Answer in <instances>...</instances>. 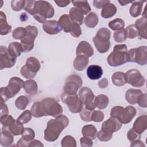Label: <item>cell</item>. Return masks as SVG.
Returning <instances> with one entry per match:
<instances>
[{"label": "cell", "instance_id": "cell-1", "mask_svg": "<svg viewBox=\"0 0 147 147\" xmlns=\"http://www.w3.org/2000/svg\"><path fill=\"white\" fill-rule=\"evenodd\" d=\"M25 10L40 23H45L47 18H52L55 13L53 6L45 1H26Z\"/></svg>", "mask_w": 147, "mask_h": 147}, {"label": "cell", "instance_id": "cell-2", "mask_svg": "<svg viewBox=\"0 0 147 147\" xmlns=\"http://www.w3.org/2000/svg\"><path fill=\"white\" fill-rule=\"evenodd\" d=\"M69 124L68 118L64 115H60L55 119L49 120L47 123V128L44 131V139L49 142L56 140L61 132Z\"/></svg>", "mask_w": 147, "mask_h": 147}, {"label": "cell", "instance_id": "cell-3", "mask_svg": "<svg viewBox=\"0 0 147 147\" xmlns=\"http://www.w3.org/2000/svg\"><path fill=\"white\" fill-rule=\"evenodd\" d=\"M128 61H129V57L126 44L115 45L113 51L107 57V63L112 67H118Z\"/></svg>", "mask_w": 147, "mask_h": 147}, {"label": "cell", "instance_id": "cell-4", "mask_svg": "<svg viewBox=\"0 0 147 147\" xmlns=\"http://www.w3.org/2000/svg\"><path fill=\"white\" fill-rule=\"evenodd\" d=\"M25 82L17 77L11 78L7 86L1 88V101L6 102L8 99L14 96L19 92L21 88L24 87Z\"/></svg>", "mask_w": 147, "mask_h": 147}, {"label": "cell", "instance_id": "cell-5", "mask_svg": "<svg viewBox=\"0 0 147 147\" xmlns=\"http://www.w3.org/2000/svg\"><path fill=\"white\" fill-rule=\"evenodd\" d=\"M110 37L111 32L107 28H102L98 30L93 38L94 45L98 52L103 53L108 51L110 47Z\"/></svg>", "mask_w": 147, "mask_h": 147}, {"label": "cell", "instance_id": "cell-6", "mask_svg": "<svg viewBox=\"0 0 147 147\" xmlns=\"http://www.w3.org/2000/svg\"><path fill=\"white\" fill-rule=\"evenodd\" d=\"M136 114V109L131 106L123 108L117 106L114 107L110 113L111 117L117 118L121 123L127 124L129 123Z\"/></svg>", "mask_w": 147, "mask_h": 147}, {"label": "cell", "instance_id": "cell-7", "mask_svg": "<svg viewBox=\"0 0 147 147\" xmlns=\"http://www.w3.org/2000/svg\"><path fill=\"white\" fill-rule=\"evenodd\" d=\"M40 105L43 116L51 115L57 117L61 115L63 108L61 105L54 99L47 98L40 102Z\"/></svg>", "mask_w": 147, "mask_h": 147}, {"label": "cell", "instance_id": "cell-8", "mask_svg": "<svg viewBox=\"0 0 147 147\" xmlns=\"http://www.w3.org/2000/svg\"><path fill=\"white\" fill-rule=\"evenodd\" d=\"M26 33L25 36L21 40V45L22 52L30 51L34 47V41L38 34V29L34 26L28 25L25 27Z\"/></svg>", "mask_w": 147, "mask_h": 147}, {"label": "cell", "instance_id": "cell-9", "mask_svg": "<svg viewBox=\"0 0 147 147\" xmlns=\"http://www.w3.org/2000/svg\"><path fill=\"white\" fill-rule=\"evenodd\" d=\"M40 68L39 61L34 57H29L25 65L22 67L20 72L21 75L26 79L33 78Z\"/></svg>", "mask_w": 147, "mask_h": 147}, {"label": "cell", "instance_id": "cell-10", "mask_svg": "<svg viewBox=\"0 0 147 147\" xmlns=\"http://www.w3.org/2000/svg\"><path fill=\"white\" fill-rule=\"evenodd\" d=\"M61 99L67 105L69 110L73 113H80L83 110V103L76 94L70 95L64 92L61 95Z\"/></svg>", "mask_w": 147, "mask_h": 147}, {"label": "cell", "instance_id": "cell-11", "mask_svg": "<svg viewBox=\"0 0 147 147\" xmlns=\"http://www.w3.org/2000/svg\"><path fill=\"white\" fill-rule=\"evenodd\" d=\"M129 61L137 63L140 65H145L147 63V47L141 46L128 51Z\"/></svg>", "mask_w": 147, "mask_h": 147}, {"label": "cell", "instance_id": "cell-12", "mask_svg": "<svg viewBox=\"0 0 147 147\" xmlns=\"http://www.w3.org/2000/svg\"><path fill=\"white\" fill-rule=\"evenodd\" d=\"M82 85V80L79 76L76 75H70L66 79L64 87V92L70 95L75 94Z\"/></svg>", "mask_w": 147, "mask_h": 147}, {"label": "cell", "instance_id": "cell-13", "mask_svg": "<svg viewBox=\"0 0 147 147\" xmlns=\"http://www.w3.org/2000/svg\"><path fill=\"white\" fill-rule=\"evenodd\" d=\"M79 96L86 109L94 110L96 107L95 105V96L90 88L87 87H82L79 92Z\"/></svg>", "mask_w": 147, "mask_h": 147}, {"label": "cell", "instance_id": "cell-14", "mask_svg": "<svg viewBox=\"0 0 147 147\" xmlns=\"http://www.w3.org/2000/svg\"><path fill=\"white\" fill-rule=\"evenodd\" d=\"M126 82L135 87H141L145 84V80L140 72L136 69H132L125 73Z\"/></svg>", "mask_w": 147, "mask_h": 147}, {"label": "cell", "instance_id": "cell-15", "mask_svg": "<svg viewBox=\"0 0 147 147\" xmlns=\"http://www.w3.org/2000/svg\"><path fill=\"white\" fill-rule=\"evenodd\" d=\"M16 62V57L11 55L8 49L2 45L0 48L1 69L12 67Z\"/></svg>", "mask_w": 147, "mask_h": 147}, {"label": "cell", "instance_id": "cell-16", "mask_svg": "<svg viewBox=\"0 0 147 147\" xmlns=\"http://www.w3.org/2000/svg\"><path fill=\"white\" fill-rule=\"evenodd\" d=\"M121 127L122 123L117 118L111 117L102 123L101 130L109 133H113L119 130Z\"/></svg>", "mask_w": 147, "mask_h": 147}, {"label": "cell", "instance_id": "cell-17", "mask_svg": "<svg viewBox=\"0 0 147 147\" xmlns=\"http://www.w3.org/2000/svg\"><path fill=\"white\" fill-rule=\"evenodd\" d=\"M76 56L83 55L90 57L94 54V49L91 45L86 41H81L76 50Z\"/></svg>", "mask_w": 147, "mask_h": 147}, {"label": "cell", "instance_id": "cell-18", "mask_svg": "<svg viewBox=\"0 0 147 147\" xmlns=\"http://www.w3.org/2000/svg\"><path fill=\"white\" fill-rule=\"evenodd\" d=\"M42 28L44 30L49 34H57L62 30L59 22L55 20L47 21L43 24Z\"/></svg>", "mask_w": 147, "mask_h": 147}, {"label": "cell", "instance_id": "cell-19", "mask_svg": "<svg viewBox=\"0 0 147 147\" xmlns=\"http://www.w3.org/2000/svg\"><path fill=\"white\" fill-rule=\"evenodd\" d=\"M103 70L100 66L97 65H91L87 69V75L91 80H97L101 78Z\"/></svg>", "mask_w": 147, "mask_h": 147}, {"label": "cell", "instance_id": "cell-20", "mask_svg": "<svg viewBox=\"0 0 147 147\" xmlns=\"http://www.w3.org/2000/svg\"><path fill=\"white\" fill-rule=\"evenodd\" d=\"M133 129L138 134L142 133L147 129V116L143 115L137 118L133 124Z\"/></svg>", "mask_w": 147, "mask_h": 147}, {"label": "cell", "instance_id": "cell-21", "mask_svg": "<svg viewBox=\"0 0 147 147\" xmlns=\"http://www.w3.org/2000/svg\"><path fill=\"white\" fill-rule=\"evenodd\" d=\"M135 26L138 30V36L145 39L147 38V19L146 18H140L136 20Z\"/></svg>", "mask_w": 147, "mask_h": 147}, {"label": "cell", "instance_id": "cell-22", "mask_svg": "<svg viewBox=\"0 0 147 147\" xmlns=\"http://www.w3.org/2000/svg\"><path fill=\"white\" fill-rule=\"evenodd\" d=\"M142 94V92L140 90L130 88L127 90L125 94V98L129 103L134 105L137 103L138 96Z\"/></svg>", "mask_w": 147, "mask_h": 147}, {"label": "cell", "instance_id": "cell-23", "mask_svg": "<svg viewBox=\"0 0 147 147\" xmlns=\"http://www.w3.org/2000/svg\"><path fill=\"white\" fill-rule=\"evenodd\" d=\"M13 135L7 130L2 129L1 134V145L3 146H10L13 142Z\"/></svg>", "mask_w": 147, "mask_h": 147}, {"label": "cell", "instance_id": "cell-24", "mask_svg": "<svg viewBox=\"0 0 147 147\" xmlns=\"http://www.w3.org/2000/svg\"><path fill=\"white\" fill-rule=\"evenodd\" d=\"M71 20L75 23L81 25L83 22V14L76 7H72L69 10V15Z\"/></svg>", "mask_w": 147, "mask_h": 147}, {"label": "cell", "instance_id": "cell-25", "mask_svg": "<svg viewBox=\"0 0 147 147\" xmlns=\"http://www.w3.org/2000/svg\"><path fill=\"white\" fill-rule=\"evenodd\" d=\"M88 63V57L83 55L76 56L74 61V67L78 71H82L85 69Z\"/></svg>", "mask_w": 147, "mask_h": 147}, {"label": "cell", "instance_id": "cell-26", "mask_svg": "<svg viewBox=\"0 0 147 147\" xmlns=\"http://www.w3.org/2000/svg\"><path fill=\"white\" fill-rule=\"evenodd\" d=\"M11 30V26L8 24L6 21V17L5 13L0 11V34L6 35Z\"/></svg>", "mask_w": 147, "mask_h": 147}, {"label": "cell", "instance_id": "cell-27", "mask_svg": "<svg viewBox=\"0 0 147 147\" xmlns=\"http://www.w3.org/2000/svg\"><path fill=\"white\" fill-rule=\"evenodd\" d=\"M59 23L60 24L62 29L65 33H69L71 28V26L73 24V21L71 20L69 16L67 14H63L62 15L59 20Z\"/></svg>", "mask_w": 147, "mask_h": 147}, {"label": "cell", "instance_id": "cell-28", "mask_svg": "<svg viewBox=\"0 0 147 147\" xmlns=\"http://www.w3.org/2000/svg\"><path fill=\"white\" fill-rule=\"evenodd\" d=\"M116 12L117 7L114 4L110 2L102 8L101 11V16L103 18H109L115 14Z\"/></svg>", "mask_w": 147, "mask_h": 147}, {"label": "cell", "instance_id": "cell-29", "mask_svg": "<svg viewBox=\"0 0 147 147\" xmlns=\"http://www.w3.org/2000/svg\"><path fill=\"white\" fill-rule=\"evenodd\" d=\"M145 1H136L132 2V5L130 8L129 13L133 17H137L140 15L142 11L143 3Z\"/></svg>", "mask_w": 147, "mask_h": 147}, {"label": "cell", "instance_id": "cell-30", "mask_svg": "<svg viewBox=\"0 0 147 147\" xmlns=\"http://www.w3.org/2000/svg\"><path fill=\"white\" fill-rule=\"evenodd\" d=\"M82 134L84 137H87L91 140H94L97 136V130L92 125H87L83 127L82 130Z\"/></svg>", "mask_w": 147, "mask_h": 147}, {"label": "cell", "instance_id": "cell-31", "mask_svg": "<svg viewBox=\"0 0 147 147\" xmlns=\"http://www.w3.org/2000/svg\"><path fill=\"white\" fill-rule=\"evenodd\" d=\"M113 83L117 86H122L126 82V77L125 74L122 72H116L112 75Z\"/></svg>", "mask_w": 147, "mask_h": 147}, {"label": "cell", "instance_id": "cell-32", "mask_svg": "<svg viewBox=\"0 0 147 147\" xmlns=\"http://www.w3.org/2000/svg\"><path fill=\"white\" fill-rule=\"evenodd\" d=\"M72 3L83 14H87L91 11V7L87 1H73Z\"/></svg>", "mask_w": 147, "mask_h": 147}, {"label": "cell", "instance_id": "cell-33", "mask_svg": "<svg viewBox=\"0 0 147 147\" xmlns=\"http://www.w3.org/2000/svg\"><path fill=\"white\" fill-rule=\"evenodd\" d=\"M24 129L25 128L24 127L23 125L20 123L16 120L14 121L7 129L5 130H7L10 131L13 136H18L23 133Z\"/></svg>", "mask_w": 147, "mask_h": 147}, {"label": "cell", "instance_id": "cell-34", "mask_svg": "<svg viewBox=\"0 0 147 147\" xmlns=\"http://www.w3.org/2000/svg\"><path fill=\"white\" fill-rule=\"evenodd\" d=\"M24 90L29 95H34L37 92V84L34 80H28L25 82Z\"/></svg>", "mask_w": 147, "mask_h": 147}, {"label": "cell", "instance_id": "cell-35", "mask_svg": "<svg viewBox=\"0 0 147 147\" xmlns=\"http://www.w3.org/2000/svg\"><path fill=\"white\" fill-rule=\"evenodd\" d=\"M8 51L9 53L13 56L17 58V57L20 56L22 52V47L20 43L17 42H13L10 43L8 47Z\"/></svg>", "mask_w": 147, "mask_h": 147}, {"label": "cell", "instance_id": "cell-36", "mask_svg": "<svg viewBox=\"0 0 147 147\" xmlns=\"http://www.w3.org/2000/svg\"><path fill=\"white\" fill-rule=\"evenodd\" d=\"M109 98L103 94L99 95L95 98V105L99 109L106 108L109 103Z\"/></svg>", "mask_w": 147, "mask_h": 147}, {"label": "cell", "instance_id": "cell-37", "mask_svg": "<svg viewBox=\"0 0 147 147\" xmlns=\"http://www.w3.org/2000/svg\"><path fill=\"white\" fill-rule=\"evenodd\" d=\"M84 22L86 25L87 27L90 28H93L98 23V16L94 12H91L85 18Z\"/></svg>", "mask_w": 147, "mask_h": 147}, {"label": "cell", "instance_id": "cell-38", "mask_svg": "<svg viewBox=\"0 0 147 147\" xmlns=\"http://www.w3.org/2000/svg\"><path fill=\"white\" fill-rule=\"evenodd\" d=\"M114 40L117 42H122L126 40L127 38L126 31L125 29H121L116 30L113 35Z\"/></svg>", "mask_w": 147, "mask_h": 147}, {"label": "cell", "instance_id": "cell-39", "mask_svg": "<svg viewBox=\"0 0 147 147\" xmlns=\"http://www.w3.org/2000/svg\"><path fill=\"white\" fill-rule=\"evenodd\" d=\"M125 22L121 18L114 19L109 23V26L113 30H118L124 27Z\"/></svg>", "mask_w": 147, "mask_h": 147}, {"label": "cell", "instance_id": "cell-40", "mask_svg": "<svg viewBox=\"0 0 147 147\" xmlns=\"http://www.w3.org/2000/svg\"><path fill=\"white\" fill-rule=\"evenodd\" d=\"M35 137V133L33 129L26 127L24 129V132L22 134V138L25 141L30 143Z\"/></svg>", "mask_w": 147, "mask_h": 147}, {"label": "cell", "instance_id": "cell-41", "mask_svg": "<svg viewBox=\"0 0 147 147\" xmlns=\"http://www.w3.org/2000/svg\"><path fill=\"white\" fill-rule=\"evenodd\" d=\"M29 103V99L25 96H19L15 102L16 107L20 110H24Z\"/></svg>", "mask_w": 147, "mask_h": 147}, {"label": "cell", "instance_id": "cell-42", "mask_svg": "<svg viewBox=\"0 0 147 147\" xmlns=\"http://www.w3.org/2000/svg\"><path fill=\"white\" fill-rule=\"evenodd\" d=\"M61 146L63 147H75L76 146V141L71 136H66L61 140Z\"/></svg>", "mask_w": 147, "mask_h": 147}, {"label": "cell", "instance_id": "cell-43", "mask_svg": "<svg viewBox=\"0 0 147 147\" xmlns=\"http://www.w3.org/2000/svg\"><path fill=\"white\" fill-rule=\"evenodd\" d=\"M32 115L31 111L29 110H25L22 113H21V115L18 117L17 121L22 125L25 124L30 121L32 118Z\"/></svg>", "mask_w": 147, "mask_h": 147}, {"label": "cell", "instance_id": "cell-44", "mask_svg": "<svg viewBox=\"0 0 147 147\" xmlns=\"http://www.w3.org/2000/svg\"><path fill=\"white\" fill-rule=\"evenodd\" d=\"M26 30L25 28L18 27L16 28L12 33L13 37L16 40H22L26 35Z\"/></svg>", "mask_w": 147, "mask_h": 147}, {"label": "cell", "instance_id": "cell-45", "mask_svg": "<svg viewBox=\"0 0 147 147\" xmlns=\"http://www.w3.org/2000/svg\"><path fill=\"white\" fill-rule=\"evenodd\" d=\"M126 31L127 37L129 38H134L138 36V30L135 26V25H130L127 26L125 29Z\"/></svg>", "mask_w": 147, "mask_h": 147}, {"label": "cell", "instance_id": "cell-46", "mask_svg": "<svg viewBox=\"0 0 147 147\" xmlns=\"http://www.w3.org/2000/svg\"><path fill=\"white\" fill-rule=\"evenodd\" d=\"M69 33L74 37H79L82 34V30L80 25L77 23L73 22Z\"/></svg>", "mask_w": 147, "mask_h": 147}, {"label": "cell", "instance_id": "cell-47", "mask_svg": "<svg viewBox=\"0 0 147 147\" xmlns=\"http://www.w3.org/2000/svg\"><path fill=\"white\" fill-rule=\"evenodd\" d=\"M94 110H90L86 108L82 110L80 112V116L82 119L85 122H90L91 121V115Z\"/></svg>", "mask_w": 147, "mask_h": 147}, {"label": "cell", "instance_id": "cell-48", "mask_svg": "<svg viewBox=\"0 0 147 147\" xmlns=\"http://www.w3.org/2000/svg\"><path fill=\"white\" fill-rule=\"evenodd\" d=\"M26 1H12L11 2V8L14 11H20L25 7Z\"/></svg>", "mask_w": 147, "mask_h": 147}, {"label": "cell", "instance_id": "cell-49", "mask_svg": "<svg viewBox=\"0 0 147 147\" xmlns=\"http://www.w3.org/2000/svg\"><path fill=\"white\" fill-rule=\"evenodd\" d=\"M113 133H109L100 130L99 133H97V137L98 139L101 141H108L111 139Z\"/></svg>", "mask_w": 147, "mask_h": 147}, {"label": "cell", "instance_id": "cell-50", "mask_svg": "<svg viewBox=\"0 0 147 147\" xmlns=\"http://www.w3.org/2000/svg\"><path fill=\"white\" fill-rule=\"evenodd\" d=\"M127 137V139L131 142H133L137 140H139L141 137V134L137 133L133 129H131L128 131Z\"/></svg>", "mask_w": 147, "mask_h": 147}, {"label": "cell", "instance_id": "cell-51", "mask_svg": "<svg viewBox=\"0 0 147 147\" xmlns=\"http://www.w3.org/2000/svg\"><path fill=\"white\" fill-rule=\"evenodd\" d=\"M104 119V114L101 111H93L91 115V121L99 122Z\"/></svg>", "mask_w": 147, "mask_h": 147}, {"label": "cell", "instance_id": "cell-52", "mask_svg": "<svg viewBox=\"0 0 147 147\" xmlns=\"http://www.w3.org/2000/svg\"><path fill=\"white\" fill-rule=\"evenodd\" d=\"M137 103L140 107H147V98H146V94H141L137 100Z\"/></svg>", "mask_w": 147, "mask_h": 147}, {"label": "cell", "instance_id": "cell-53", "mask_svg": "<svg viewBox=\"0 0 147 147\" xmlns=\"http://www.w3.org/2000/svg\"><path fill=\"white\" fill-rule=\"evenodd\" d=\"M80 141L82 146H91L93 145L92 140L87 137H82Z\"/></svg>", "mask_w": 147, "mask_h": 147}, {"label": "cell", "instance_id": "cell-54", "mask_svg": "<svg viewBox=\"0 0 147 147\" xmlns=\"http://www.w3.org/2000/svg\"><path fill=\"white\" fill-rule=\"evenodd\" d=\"M110 2L109 1H107V0H105V1L95 0L93 1V5L96 8L101 9V8H103L106 5H107V3H109Z\"/></svg>", "mask_w": 147, "mask_h": 147}, {"label": "cell", "instance_id": "cell-55", "mask_svg": "<svg viewBox=\"0 0 147 147\" xmlns=\"http://www.w3.org/2000/svg\"><path fill=\"white\" fill-rule=\"evenodd\" d=\"M1 117L6 115L8 114V108L7 106L3 102L1 101Z\"/></svg>", "mask_w": 147, "mask_h": 147}, {"label": "cell", "instance_id": "cell-56", "mask_svg": "<svg viewBox=\"0 0 147 147\" xmlns=\"http://www.w3.org/2000/svg\"><path fill=\"white\" fill-rule=\"evenodd\" d=\"M55 2L56 3V5L61 7H65L67 6L71 2L69 1H56L55 0Z\"/></svg>", "mask_w": 147, "mask_h": 147}, {"label": "cell", "instance_id": "cell-57", "mask_svg": "<svg viewBox=\"0 0 147 147\" xmlns=\"http://www.w3.org/2000/svg\"><path fill=\"white\" fill-rule=\"evenodd\" d=\"M98 86L99 87L104 88L107 87L108 86V80L106 78L102 79L101 80H100L98 83Z\"/></svg>", "mask_w": 147, "mask_h": 147}, {"label": "cell", "instance_id": "cell-58", "mask_svg": "<svg viewBox=\"0 0 147 147\" xmlns=\"http://www.w3.org/2000/svg\"><path fill=\"white\" fill-rule=\"evenodd\" d=\"M44 145L38 140H34L31 141L29 144V146H43Z\"/></svg>", "mask_w": 147, "mask_h": 147}, {"label": "cell", "instance_id": "cell-59", "mask_svg": "<svg viewBox=\"0 0 147 147\" xmlns=\"http://www.w3.org/2000/svg\"><path fill=\"white\" fill-rule=\"evenodd\" d=\"M144 146L145 145L140 140H137L131 142V144L130 145V146Z\"/></svg>", "mask_w": 147, "mask_h": 147}, {"label": "cell", "instance_id": "cell-60", "mask_svg": "<svg viewBox=\"0 0 147 147\" xmlns=\"http://www.w3.org/2000/svg\"><path fill=\"white\" fill-rule=\"evenodd\" d=\"M118 2L121 4V6H125L127 4L130 3V2H126V1H118Z\"/></svg>", "mask_w": 147, "mask_h": 147}]
</instances>
